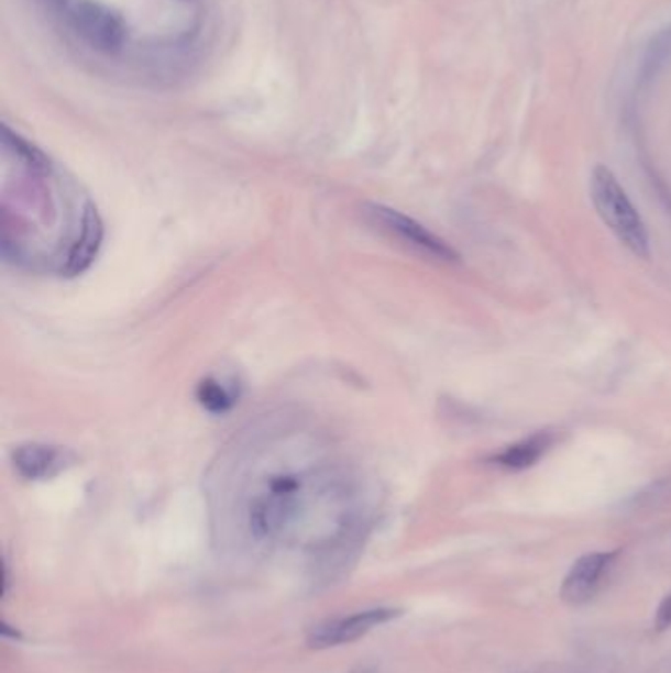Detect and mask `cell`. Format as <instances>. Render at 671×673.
Wrapping results in <instances>:
<instances>
[{
	"instance_id": "cell-1",
	"label": "cell",
	"mask_w": 671,
	"mask_h": 673,
	"mask_svg": "<svg viewBox=\"0 0 671 673\" xmlns=\"http://www.w3.org/2000/svg\"><path fill=\"white\" fill-rule=\"evenodd\" d=\"M591 199L603 223L615 233L638 258L650 256V239L642 217L636 211L615 174L606 166H597L591 176Z\"/></svg>"
},
{
	"instance_id": "cell-2",
	"label": "cell",
	"mask_w": 671,
	"mask_h": 673,
	"mask_svg": "<svg viewBox=\"0 0 671 673\" xmlns=\"http://www.w3.org/2000/svg\"><path fill=\"white\" fill-rule=\"evenodd\" d=\"M67 12L75 32L94 49L103 54L121 52L127 40V26L119 14L95 0H74L69 2Z\"/></svg>"
},
{
	"instance_id": "cell-3",
	"label": "cell",
	"mask_w": 671,
	"mask_h": 673,
	"mask_svg": "<svg viewBox=\"0 0 671 673\" xmlns=\"http://www.w3.org/2000/svg\"><path fill=\"white\" fill-rule=\"evenodd\" d=\"M402 613H404L402 608L374 607L359 610L349 617L331 618L309 630L308 646L323 650V648L351 644L354 640L373 632L374 628L383 627L402 617Z\"/></svg>"
},
{
	"instance_id": "cell-4",
	"label": "cell",
	"mask_w": 671,
	"mask_h": 673,
	"mask_svg": "<svg viewBox=\"0 0 671 673\" xmlns=\"http://www.w3.org/2000/svg\"><path fill=\"white\" fill-rule=\"evenodd\" d=\"M369 216L373 217L374 223L381 224L384 231L398 236L400 241L410 244L416 251H420L429 258L441 262L459 261V254L446 241H441L436 234L429 233L424 224L414 221L410 217L402 216L398 211L383 206L369 207Z\"/></svg>"
},
{
	"instance_id": "cell-5",
	"label": "cell",
	"mask_w": 671,
	"mask_h": 673,
	"mask_svg": "<svg viewBox=\"0 0 671 673\" xmlns=\"http://www.w3.org/2000/svg\"><path fill=\"white\" fill-rule=\"evenodd\" d=\"M618 552H595L579 558L561 583L560 597L563 603L581 607L597 595L606 573L613 567Z\"/></svg>"
},
{
	"instance_id": "cell-6",
	"label": "cell",
	"mask_w": 671,
	"mask_h": 673,
	"mask_svg": "<svg viewBox=\"0 0 671 673\" xmlns=\"http://www.w3.org/2000/svg\"><path fill=\"white\" fill-rule=\"evenodd\" d=\"M14 467L19 468L20 475L26 478L54 477L62 468L66 467L67 453L62 449L30 443L14 451Z\"/></svg>"
},
{
	"instance_id": "cell-7",
	"label": "cell",
	"mask_w": 671,
	"mask_h": 673,
	"mask_svg": "<svg viewBox=\"0 0 671 673\" xmlns=\"http://www.w3.org/2000/svg\"><path fill=\"white\" fill-rule=\"evenodd\" d=\"M551 441H553V438L548 431L534 433L526 440L508 445L498 455L491 459V463H495L496 467H503L506 471H524V468L531 467L540 461L541 455L550 449Z\"/></svg>"
},
{
	"instance_id": "cell-8",
	"label": "cell",
	"mask_w": 671,
	"mask_h": 673,
	"mask_svg": "<svg viewBox=\"0 0 671 673\" xmlns=\"http://www.w3.org/2000/svg\"><path fill=\"white\" fill-rule=\"evenodd\" d=\"M197 400L207 410L213 411V413H223V411L229 410L233 406L237 396H234V388H231L229 384H224L223 380L207 378V380L199 384Z\"/></svg>"
},
{
	"instance_id": "cell-9",
	"label": "cell",
	"mask_w": 671,
	"mask_h": 673,
	"mask_svg": "<svg viewBox=\"0 0 671 673\" xmlns=\"http://www.w3.org/2000/svg\"><path fill=\"white\" fill-rule=\"evenodd\" d=\"M653 625H656V630H668L671 628V595L663 598L662 603H660V607L656 610V620H653Z\"/></svg>"
}]
</instances>
